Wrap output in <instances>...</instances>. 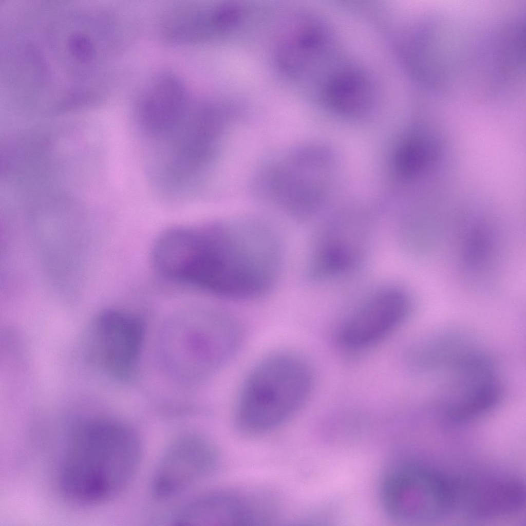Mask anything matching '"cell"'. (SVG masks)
Wrapping results in <instances>:
<instances>
[{
  "instance_id": "1",
  "label": "cell",
  "mask_w": 526,
  "mask_h": 526,
  "mask_svg": "<svg viewBox=\"0 0 526 526\" xmlns=\"http://www.w3.org/2000/svg\"><path fill=\"white\" fill-rule=\"evenodd\" d=\"M141 456L139 438L128 426L104 419L84 421L69 439L60 467L61 489L80 503L102 501L129 482Z\"/></svg>"
},
{
  "instance_id": "2",
  "label": "cell",
  "mask_w": 526,
  "mask_h": 526,
  "mask_svg": "<svg viewBox=\"0 0 526 526\" xmlns=\"http://www.w3.org/2000/svg\"><path fill=\"white\" fill-rule=\"evenodd\" d=\"M312 381L309 367L297 355L279 353L264 359L242 386L236 412L238 429L257 435L278 427L303 404Z\"/></svg>"
},
{
  "instance_id": "3",
  "label": "cell",
  "mask_w": 526,
  "mask_h": 526,
  "mask_svg": "<svg viewBox=\"0 0 526 526\" xmlns=\"http://www.w3.org/2000/svg\"><path fill=\"white\" fill-rule=\"evenodd\" d=\"M380 497L385 510L398 521L436 519L455 510L454 479L418 466L390 469L382 481Z\"/></svg>"
},
{
  "instance_id": "4",
  "label": "cell",
  "mask_w": 526,
  "mask_h": 526,
  "mask_svg": "<svg viewBox=\"0 0 526 526\" xmlns=\"http://www.w3.org/2000/svg\"><path fill=\"white\" fill-rule=\"evenodd\" d=\"M86 336V352L91 362L121 375L134 364L141 351L145 325L138 317L117 310L101 313Z\"/></svg>"
},
{
  "instance_id": "5",
  "label": "cell",
  "mask_w": 526,
  "mask_h": 526,
  "mask_svg": "<svg viewBox=\"0 0 526 526\" xmlns=\"http://www.w3.org/2000/svg\"><path fill=\"white\" fill-rule=\"evenodd\" d=\"M219 455L208 438L188 434L174 440L160 461L153 483L155 494L166 498L206 477L215 468Z\"/></svg>"
},
{
  "instance_id": "6",
  "label": "cell",
  "mask_w": 526,
  "mask_h": 526,
  "mask_svg": "<svg viewBox=\"0 0 526 526\" xmlns=\"http://www.w3.org/2000/svg\"><path fill=\"white\" fill-rule=\"evenodd\" d=\"M268 500L233 490H221L200 495L183 505L175 522L183 525H248L268 521Z\"/></svg>"
},
{
  "instance_id": "7",
  "label": "cell",
  "mask_w": 526,
  "mask_h": 526,
  "mask_svg": "<svg viewBox=\"0 0 526 526\" xmlns=\"http://www.w3.org/2000/svg\"><path fill=\"white\" fill-rule=\"evenodd\" d=\"M452 370V378L443 399L452 419H472L496 405L501 397L500 384L483 356L469 360Z\"/></svg>"
},
{
  "instance_id": "8",
  "label": "cell",
  "mask_w": 526,
  "mask_h": 526,
  "mask_svg": "<svg viewBox=\"0 0 526 526\" xmlns=\"http://www.w3.org/2000/svg\"><path fill=\"white\" fill-rule=\"evenodd\" d=\"M411 307L410 298L404 291L396 288L380 291L345 323L340 340L351 348L370 346L399 326Z\"/></svg>"
},
{
  "instance_id": "9",
  "label": "cell",
  "mask_w": 526,
  "mask_h": 526,
  "mask_svg": "<svg viewBox=\"0 0 526 526\" xmlns=\"http://www.w3.org/2000/svg\"><path fill=\"white\" fill-rule=\"evenodd\" d=\"M322 88V99L329 108L347 115L369 111L381 95L374 74L353 61L332 62Z\"/></svg>"
},
{
  "instance_id": "10",
  "label": "cell",
  "mask_w": 526,
  "mask_h": 526,
  "mask_svg": "<svg viewBox=\"0 0 526 526\" xmlns=\"http://www.w3.org/2000/svg\"><path fill=\"white\" fill-rule=\"evenodd\" d=\"M522 483L514 479L459 480L456 509L475 518H489L514 514L525 505Z\"/></svg>"
},
{
  "instance_id": "11",
  "label": "cell",
  "mask_w": 526,
  "mask_h": 526,
  "mask_svg": "<svg viewBox=\"0 0 526 526\" xmlns=\"http://www.w3.org/2000/svg\"><path fill=\"white\" fill-rule=\"evenodd\" d=\"M142 96L139 114L144 128L153 135L165 134L182 122L188 107V95L181 81L170 73L159 74Z\"/></svg>"
},
{
  "instance_id": "12",
  "label": "cell",
  "mask_w": 526,
  "mask_h": 526,
  "mask_svg": "<svg viewBox=\"0 0 526 526\" xmlns=\"http://www.w3.org/2000/svg\"><path fill=\"white\" fill-rule=\"evenodd\" d=\"M365 229L342 223L324 228L312 254L311 276L325 278L351 268L362 253Z\"/></svg>"
},
{
  "instance_id": "13",
  "label": "cell",
  "mask_w": 526,
  "mask_h": 526,
  "mask_svg": "<svg viewBox=\"0 0 526 526\" xmlns=\"http://www.w3.org/2000/svg\"><path fill=\"white\" fill-rule=\"evenodd\" d=\"M461 230L459 255L463 271L474 279L490 275L499 257L498 229L486 219L474 218Z\"/></svg>"
},
{
  "instance_id": "14",
  "label": "cell",
  "mask_w": 526,
  "mask_h": 526,
  "mask_svg": "<svg viewBox=\"0 0 526 526\" xmlns=\"http://www.w3.org/2000/svg\"><path fill=\"white\" fill-rule=\"evenodd\" d=\"M474 351L465 341L450 335L423 343L414 350L410 359L413 364L423 370L450 368Z\"/></svg>"
},
{
  "instance_id": "15",
  "label": "cell",
  "mask_w": 526,
  "mask_h": 526,
  "mask_svg": "<svg viewBox=\"0 0 526 526\" xmlns=\"http://www.w3.org/2000/svg\"><path fill=\"white\" fill-rule=\"evenodd\" d=\"M434 143L422 138L411 140L398 152L397 166L401 173L412 176L420 173L435 157Z\"/></svg>"
}]
</instances>
